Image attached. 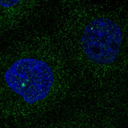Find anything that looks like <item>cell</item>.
I'll use <instances>...</instances> for the list:
<instances>
[{
	"label": "cell",
	"mask_w": 128,
	"mask_h": 128,
	"mask_svg": "<svg viewBox=\"0 0 128 128\" xmlns=\"http://www.w3.org/2000/svg\"><path fill=\"white\" fill-rule=\"evenodd\" d=\"M122 38L121 30L116 24L108 18H98L90 22L84 29L82 48L91 62L109 65L118 57Z\"/></svg>",
	"instance_id": "cell-2"
},
{
	"label": "cell",
	"mask_w": 128,
	"mask_h": 128,
	"mask_svg": "<svg viewBox=\"0 0 128 128\" xmlns=\"http://www.w3.org/2000/svg\"><path fill=\"white\" fill-rule=\"evenodd\" d=\"M20 1H0V5L5 7H10L18 4Z\"/></svg>",
	"instance_id": "cell-3"
},
{
	"label": "cell",
	"mask_w": 128,
	"mask_h": 128,
	"mask_svg": "<svg viewBox=\"0 0 128 128\" xmlns=\"http://www.w3.org/2000/svg\"><path fill=\"white\" fill-rule=\"evenodd\" d=\"M4 78L12 91L22 96L26 103L33 104L48 96L54 76L45 62L26 58L14 62L5 72Z\"/></svg>",
	"instance_id": "cell-1"
}]
</instances>
